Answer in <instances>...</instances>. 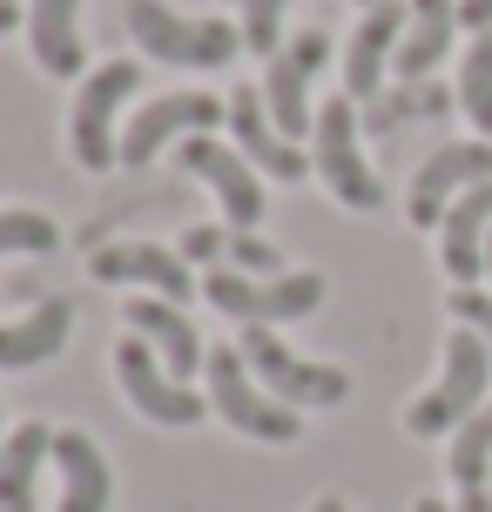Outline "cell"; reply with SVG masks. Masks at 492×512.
Masks as SVG:
<instances>
[{
    "label": "cell",
    "mask_w": 492,
    "mask_h": 512,
    "mask_svg": "<svg viewBox=\"0 0 492 512\" xmlns=\"http://www.w3.org/2000/svg\"><path fill=\"white\" fill-rule=\"evenodd\" d=\"M492 351L479 331H459L445 337V364H439V384L405 405V432L412 438H439V432H459L479 405H492Z\"/></svg>",
    "instance_id": "1"
},
{
    "label": "cell",
    "mask_w": 492,
    "mask_h": 512,
    "mask_svg": "<svg viewBox=\"0 0 492 512\" xmlns=\"http://www.w3.org/2000/svg\"><path fill=\"white\" fill-rule=\"evenodd\" d=\"M54 465H61V506L54 512H108V459L88 432H54Z\"/></svg>",
    "instance_id": "19"
},
{
    "label": "cell",
    "mask_w": 492,
    "mask_h": 512,
    "mask_svg": "<svg viewBox=\"0 0 492 512\" xmlns=\"http://www.w3.org/2000/svg\"><path fill=\"white\" fill-rule=\"evenodd\" d=\"M479 182H492V142H486V135H472V142H445L439 155H425V169L412 176V203H405L412 230H439L445 209L459 203L466 189H479Z\"/></svg>",
    "instance_id": "10"
},
{
    "label": "cell",
    "mask_w": 492,
    "mask_h": 512,
    "mask_svg": "<svg viewBox=\"0 0 492 512\" xmlns=\"http://www.w3.org/2000/svg\"><path fill=\"white\" fill-rule=\"evenodd\" d=\"M54 243H61V230L41 209H0V256H48Z\"/></svg>",
    "instance_id": "27"
},
{
    "label": "cell",
    "mask_w": 492,
    "mask_h": 512,
    "mask_svg": "<svg viewBox=\"0 0 492 512\" xmlns=\"http://www.w3.org/2000/svg\"><path fill=\"white\" fill-rule=\"evenodd\" d=\"M331 61V34L324 27H304L297 41L270 54V75H263V108H270V122L284 128L290 142L297 135H311L317 115H311V75Z\"/></svg>",
    "instance_id": "9"
},
{
    "label": "cell",
    "mask_w": 492,
    "mask_h": 512,
    "mask_svg": "<svg viewBox=\"0 0 492 512\" xmlns=\"http://www.w3.org/2000/svg\"><path fill=\"white\" fill-rule=\"evenodd\" d=\"M203 297L223 317H243V324H297L324 304V277L317 270H284V277H243V270H209Z\"/></svg>",
    "instance_id": "5"
},
{
    "label": "cell",
    "mask_w": 492,
    "mask_h": 512,
    "mask_svg": "<svg viewBox=\"0 0 492 512\" xmlns=\"http://www.w3.org/2000/svg\"><path fill=\"white\" fill-rule=\"evenodd\" d=\"M216 122H230V102H216V95H156V102L135 108V122L122 128V162L142 169L176 135H209Z\"/></svg>",
    "instance_id": "12"
},
{
    "label": "cell",
    "mask_w": 492,
    "mask_h": 512,
    "mask_svg": "<svg viewBox=\"0 0 492 512\" xmlns=\"http://www.w3.org/2000/svg\"><path fill=\"white\" fill-rule=\"evenodd\" d=\"M182 256L189 263H230V270H250V277H284V256L270 250L257 230H216V223H196L182 236Z\"/></svg>",
    "instance_id": "23"
},
{
    "label": "cell",
    "mask_w": 492,
    "mask_h": 512,
    "mask_svg": "<svg viewBox=\"0 0 492 512\" xmlns=\"http://www.w3.org/2000/svg\"><path fill=\"white\" fill-rule=\"evenodd\" d=\"M486 283H492V243H486Z\"/></svg>",
    "instance_id": "34"
},
{
    "label": "cell",
    "mask_w": 492,
    "mask_h": 512,
    "mask_svg": "<svg viewBox=\"0 0 492 512\" xmlns=\"http://www.w3.org/2000/svg\"><path fill=\"white\" fill-rule=\"evenodd\" d=\"M486 243H492V182H479V189H466L445 209V223H439V263L452 277V290L486 277Z\"/></svg>",
    "instance_id": "16"
},
{
    "label": "cell",
    "mask_w": 492,
    "mask_h": 512,
    "mask_svg": "<svg viewBox=\"0 0 492 512\" xmlns=\"http://www.w3.org/2000/svg\"><path fill=\"white\" fill-rule=\"evenodd\" d=\"M122 317H129V331L142 337V344H149V351H156V358L169 364L182 384H189V371H203V358H209V351H203V331L182 317V304H169V297H149V290H142Z\"/></svg>",
    "instance_id": "17"
},
{
    "label": "cell",
    "mask_w": 492,
    "mask_h": 512,
    "mask_svg": "<svg viewBox=\"0 0 492 512\" xmlns=\"http://www.w3.org/2000/svg\"><path fill=\"white\" fill-rule=\"evenodd\" d=\"M459 27L486 34V27H492V0H459Z\"/></svg>",
    "instance_id": "30"
},
{
    "label": "cell",
    "mask_w": 492,
    "mask_h": 512,
    "mask_svg": "<svg viewBox=\"0 0 492 512\" xmlns=\"http://www.w3.org/2000/svg\"><path fill=\"white\" fill-rule=\"evenodd\" d=\"M115 378H122V398H129L149 425H169V432L203 425V391H196V384H182L135 331L115 344Z\"/></svg>",
    "instance_id": "8"
},
{
    "label": "cell",
    "mask_w": 492,
    "mask_h": 512,
    "mask_svg": "<svg viewBox=\"0 0 492 512\" xmlns=\"http://www.w3.org/2000/svg\"><path fill=\"white\" fill-rule=\"evenodd\" d=\"M459 34V0H412V21H405V41H398V75L405 81H432V68L445 61Z\"/></svg>",
    "instance_id": "21"
},
{
    "label": "cell",
    "mask_w": 492,
    "mask_h": 512,
    "mask_svg": "<svg viewBox=\"0 0 492 512\" xmlns=\"http://www.w3.org/2000/svg\"><path fill=\"white\" fill-rule=\"evenodd\" d=\"M27 41H34L41 75L75 81L81 68H88V48H81V0H34V7H27Z\"/></svg>",
    "instance_id": "18"
},
{
    "label": "cell",
    "mask_w": 492,
    "mask_h": 512,
    "mask_svg": "<svg viewBox=\"0 0 492 512\" xmlns=\"http://www.w3.org/2000/svg\"><path fill=\"white\" fill-rule=\"evenodd\" d=\"M223 102H230L236 149L250 155V169H257V176H277V182H304V176H311V155H304L284 128L270 122V108H263L257 88H236V95H223Z\"/></svg>",
    "instance_id": "14"
},
{
    "label": "cell",
    "mask_w": 492,
    "mask_h": 512,
    "mask_svg": "<svg viewBox=\"0 0 492 512\" xmlns=\"http://www.w3.org/2000/svg\"><path fill=\"white\" fill-rule=\"evenodd\" d=\"M7 27H21V7H14V0H0V34H7Z\"/></svg>",
    "instance_id": "31"
},
{
    "label": "cell",
    "mask_w": 492,
    "mask_h": 512,
    "mask_svg": "<svg viewBox=\"0 0 492 512\" xmlns=\"http://www.w3.org/2000/svg\"><path fill=\"white\" fill-rule=\"evenodd\" d=\"M68 324H75V310L61 304V297H48L41 310H27L14 324H0V371H34V364L61 358Z\"/></svg>",
    "instance_id": "20"
},
{
    "label": "cell",
    "mask_w": 492,
    "mask_h": 512,
    "mask_svg": "<svg viewBox=\"0 0 492 512\" xmlns=\"http://www.w3.org/2000/svg\"><path fill=\"white\" fill-rule=\"evenodd\" d=\"M284 7H290V0H243V48L277 54V34H284Z\"/></svg>",
    "instance_id": "28"
},
{
    "label": "cell",
    "mask_w": 492,
    "mask_h": 512,
    "mask_svg": "<svg viewBox=\"0 0 492 512\" xmlns=\"http://www.w3.org/2000/svg\"><path fill=\"white\" fill-rule=\"evenodd\" d=\"M236 351H243V364L257 371V384H263V391H270V398H284L290 411H297V405L324 411V405H344V398H351V371L297 358V351H290L284 337H270L263 324H250Z\"/></svg>",
    "instance_id": "6"
},
{
    "label": "cell",
    "mask_w": 492,
    "mask_h": 512,
    "mask_svg": "<svg viewBox=\"0 0 492 512\" xmlns=\"http://www.w3.org/2000/svg\"><path fill=\"white\" fill-rule=\"evenodd\" d=\"M41 459H54V432L34 418L0 445V512H34L41 499Z\"/></svg>",
    "instance_id": "22"
},
{
    "label": "cell",
    "mask_w": 492,
    "mask_h": 512,
    "mask_svg": "<svg viewBox=\"0 0 492 512\" xmlns=\"http://www.w3.org/2000/svg\"><path fill=\"white\" fill-rule=\"evenodd\" d=\"M405 21H412V7H398V0L364 7L358 34H351V48H344V95H351V102H364V108L378 102V81H385V61H398Z\"/></svg>",
    "instance_id": "15"
},
{
    "label": "cell",
    "mask_w": 492,
    "mask_h": 512,
    "mask_svg": "<svg viewBox=\"0 0 492 512\" xmlns=\"http://www.w3.org/2000/svg\"><path fill=\"white\" fill-rule=\"evenodd\" d=\"M311 512H344V499H317V506Z\"/></svg>",
    "instance_id": "33"
},
{
    "label": "cell",
    "mask_w": 492,
    "mask_h": 512,
    "mask_svg": "<svg viewBox=\"0 0 492 512\" xmlns=\"http://www.w3.org/2000/svg\"><path fill=\"white\" fill-rule=\"evenodd\" d=\"M135 88H142V68L135 61H102L95 75L81 81L75 95V115H68V142H75V162L81 169H115L122 162V142H115V108L129 102Z\"/></svg>",
    "instance_id": "7"
},
{
    "label": "cell",
    "mask_w": 492,
    "mask_h": 512,
    "mask_svg": "<svg viewBox=\"0 0 492 512\" xmlns=\"http://www.w3.org/2000/svg\"><path fill=\"white\" fill-rule=\"evenodd\" d=\"M182 169L189 176H203L209 189H216V203H223V216H230V230H257L263 223V189H257V169H250V155L243 149H223L216 135H182Z\"/></svg>",
    "instance_id": "11"
},
{
    "label": "cell",
    "mask_w": 492,
    "mask_h": 512,
    "mask_svg": "<svg viewBox=\"0 0 492 512\" xmlns=\"http://www.w3.org/2000/svg\"><path fill=\"white\" fill-rule=\"evenodd\" d=\"M452 486L459 492H486V479H492V405H479L459 425V438H452Z\"/></svg>",
    "instance_id": "24"
},
{
    "label": "cell",
    "mask_w": 492,
    "mask_h": 512,
    "mask_svg": "<svg viewBox=\"0 0 492 512\" xmlns=\"http://www.w3.org/2000/svg\"><path fill=\"white\" fill-rule=\"evenodd\" d=\"M412 512H459V506H445V499H418Z\"/></svg>",
    "instance_id": "32"
},
{
    "label": "cell",
    "mask_w": 492,
    "mask_h": 512,
    "mask_svg": "<svg viewBox=\"0 0 492 512\" xmlns=\"http://www.w3.org/2000/svg\"><path fill=\"white\" fill-rule=\"evenodd\" d=\"M459 108H466L472 135L492 142V27L472 34V48H466V68H459Z\"/></svg>",
    "instance_id": "25"
},
{
    "label": "cell",
    "mask_w": 492,
    "mask_h": 512,
    "mask_svg": "<svg viewBox=\"0 0 492 512\" xmlns=\"http://www.w3.org/2000/svg\"><path fill=\"white\" fill-rule=\"evenodd\" d=\"M129 34L135 48H149V61L162 68H230L243 54V27L236 21H189L162 0H129Z\"/></svg>",
    "instance_id": "2"
},
{
    "label": "cell",
    "mask_w": 492,
    "mask_h": 512,
    "mask_svg": "<svg viewBox=\"0 0 492 512\" xmlns=\"http://www.w3.org/2000/svg\"><path fill=\"white\" fill-rule=\"evenodd\" d=\"M203 378H209V405L223 411V425H236L243 438L290 445V438L304 432V425H297V411H290L284 398H270V391L250 378V364H243V351H236V344H209Z\"/></svg>",
    "instance_id": "3"
},
{
    "label": "cell",
    "mask_w": 492,
    "mask_h": 512,
    "mask_svg": "<svg viewBox=\"0 0 492 512\" xmlns=\"http://www.w3.org/2000/svg\"><path fill=\"white\" fill-rule=\"evenodd\" d=\"M358 7H378V0H358Z\"/></svg>",
    "instance_id": "35"
},
{
    "label": "cell",
    "mask_w": 492,
    "mask_h": 512,
    "mask_svg": "<svg viewBox=\"0 0 492 512\" xmlns=\"http://www.w3.org/2000/svg\"><path fill=\"white\" fill-rule=\"evenodd\" d=\"M0 445H7V438H0Z\"/></svg>",
    "instance_id": "36"
},
{
    "label": "cell",
    "mask_w": 492,
    "mask_h": 512,
    "mask_svg": "<svg viewBox=\"0 0 492 512\" xmlns=\"http://www.w3.org/2000/svg\"><path fill=\"white\" fill-rule=\"evenodd\" d=\"M452 317H459L466 331H479V337H486V351H492V290H479V283L452 290Z\"/></svg>",
    "instance_id": "29"
},
{
    "label": "cell",
    "mask_w": 492,
    "mask_h": 512,
    "mask_svg": "<svg viewBox=\"0 0 492 512\" xmlns=\"http://www.w3.org/2000/svg\"><path fill=\"white\" fill-rule=\"evenodd\" d=\"M88 270H95V283H142L149 297H169V304H189L196 297L189 256L162 250V243H108V250H88Z\"/></svg>",
    "instance_id": "13"
},
{
    "label": "cell",
    "mask_w": 492,
    "mask_h": 512,
    "mask_svg": "<svg viewBox=\"0 0 492 512\" xmlns=\"http://www.w3.org/2000/svg\"><path fill=\"white\" fill-rule=\"evenodd\" d=\"M445 108H459V95H445L439 81H405L391 102H378V108H364V128H378V135H391L398 122H425V115H445Z\"/></svg>",
    "instance_id": "26"
},
{
    "label": "cell",
    "mask_w": 492,
    "mask_h": 512,
    "mask_svg": "<svg viewBox=\"0 0 492 512\" xmlns=\"http://www.w3.org/2000/svg\"><path fill=\"white\" fill-rule=\"evenodd\" d=\"M311 162L317 176H324V189H331L344 209H385V182H378V169L364 162L358 149V102L351 95H337V102L317 108V128H311Z\"/></svg>",
    "instance_id": "4"
}]
</instances>
